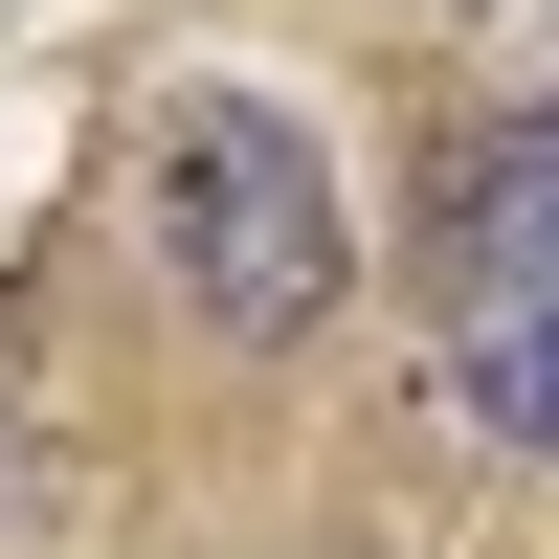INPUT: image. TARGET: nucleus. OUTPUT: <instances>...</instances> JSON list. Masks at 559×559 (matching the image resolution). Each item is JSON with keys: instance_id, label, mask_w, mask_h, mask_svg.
Wrapping results in <instances>:
<instances>
[{"instance_id": "nucleus-1", "label": "nucleus", "mask_w": 559, "mask_h": 559, "mask_svg": "<svg viewBox=\"0 0 559 559\" xmlns=\"http://www.w3.org/2000/svg\"><path fill=\"white\" fill-rule=\"evenodd\" d=\"M157 269H179V313H202L224 358H292L313 313L358 292V224H336V157H313V112H269V90H202V112L157 134Z\"/></svg>"}, {"instance_id": "nucleus-3", "label": "nucleus", "mask_w": 559, "mask_h": 559, "mask_svg": "<svg viewBox=\"0 0 559 559\" xmlns=\"http://www.w3.org/2000/svg\"><path fill=\"white\" fill-rule=\"evenodd\" d=\"M515 247H559V90L471 112V134H448V202H426V269H448V292L515 269Z\"/></svg>"}, {"instance_id": "nucleus-2", "label": "nucleus", "mask_w": 559, "mask_h": 559, "mask_svg": "<svg viewBox=\"0 0 559 559\" xmlns=\"http://www.w3.org/2000/svg\"><path fill=\"white\" fill-rule=\"evenodd\" d=\"M448 426L471 448H559V247L448 292Z\"/></svg>"}]
</instances>
